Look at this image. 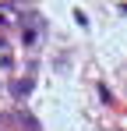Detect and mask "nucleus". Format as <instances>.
<instances>
[{
  "label": "nucleus",
  "instance_id": "obj_1",
  "mask_svg": "<svg viewBox=\"0 0 127 131\" xmlns=\"http://www.w3.org/2000/svg\"><path fill=\"white\" fill-rule=\"evenodd\" d=\"M11 92H14V96H28V92H32V78H21V82H14V85H11Z\"/></svg>",
  "mask_w": 127,
  "mask_h": 131
}]
</instances>
